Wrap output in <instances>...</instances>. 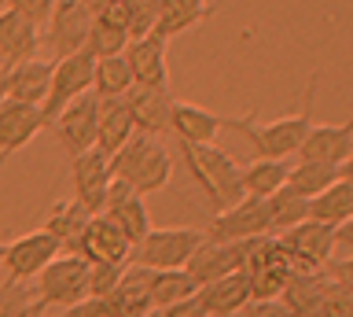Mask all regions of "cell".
<instances>
[{
    "mask_svg": "<svg viewBox=\"0 0 353 317\" xmlns=\"http://www.w3.org/2000/svg\"><path fill=\"white\" fill-rule=\"evenodd\" d=\"M316 85H320V74L313 70L309 74V85H305L302 111H294L287 118H276V122H265V126H258L254 122V111H247L243 118H225V129H236V133L247 137L258 159H291V155H298L302 140L309 137V129H313Z\"/></svg>",
    "mask_w": 353,
    "mask_h": 317,
    "instance_id": "1",
    "label": "cell"
},
{
    "mask_svg": "<svg viewBox=\"0 0 353 317\" xmlns=\"http://www.w3.org/2000/svg\"><path fill=\"white\" fill-rule=\"evenodd\" d=\"M181 155H184V166L192 173V181L206 192L214 214L228 211V206H236L243 200L239 166L225 148H217V144H181Z\"/></svg>",
    "mask_w": 353,
    "mask_h": 317,
    "instance_id": "2",
    "label": "cell"
},
{
    "mask_svg": "<svg viewBox=\"0 0 353 317\" xmlns=\"http://www.w3.org/2000/svg\"><path fill=\"white\" fill-rule=\"evenodd\" d=\"M110 177L125 181L137 195H151L170 189L173 177V159L154 137L132 133V140L118 155H110Z\"/></svg>",
    "mask_w": 353,
    "mask_h": 317,
    "instance_id": "3",
    "label": "cell"
},
{
    "mask_svg": "<svg viewBox=\"0 0 353 317\" xmlns=\"http://www.w3.org/2000/svg\"><path fill=\"white\" fill-rule=\"evenodd\" d=\"M203 240H206L203 229H188V225L151 229V233L132 247L129 266H140V269H184L188 258L199 251Z\"/></svg>",
    "mask_w": 353,
    "mask_h": 317,
    "instance_id": "4",
    "label": "cell"
},
{
    "mask_svg": "<svg viewBox=\"0 0 353 317\" xmlns=\"http://www.w3.org/2000/svg\"><path fill=\"white\" fill-rule=\"evenodd\" d=\"M243 273H247V284H250V302H276L280 291L287 288V280L294 277V266L287 258V251L280 247V240L254 236Z\"/></svg>",
    "mask_w": 353,
    "mask_h": 317,
    "instance_id": "5",
    "label": "cell"
},
{
    "mask_svg": "<svg viewBox=\"0 0 353 317\" xmlns=\"http://www.w3.org/2000/svg\"><path fill=\"white\" fill-rule=\"evenodd\" d=\"M37 306H59L70 310L74 302L88 299V262L81 255H59L52 266H44V273H37Z\"/></svg>",
    "mask_w": 353,
    "mask_h": 317,
    "instance_id": "6",
    "label": "cell"
},
{
    "mask_svg": "<svg viewBox=\"0 0 353 317\" xmlns=\"http://www.w3.org/2000/svg\"><path fill=\"white\" fill-rule=\"evenodd\" d=\"M92 74H96V59L88 52H74L66 59H52V81H48V96L41 104L44 126H52L66 104H74L77 96H85L92 89Z\"/></svg>",
    "mask_w": 353,
    "mask_h": 317,
    "instance_id": "7",
    "label": "cell"
},
{
    "mask_svg": "<svg viewBox=\"0 0 353 317\" xmlns=\"http://www.w3.org/2000/svg\"><path fill=\"white\" fill-rule=\"evenodd\" d=\"M210 244H236V240H254V236H269L272 233V218H269V200H254L243 195L236 206L221 211L210 218V225L203 229Z\"/></svg>",
    "mask_w": 353,
    "mask_h": 317,
    "instance_id": "8",
    "label": "cell"
},
{
    "mask_svg": "<svg viewBox=\"0 0 353 317\" xmlns=\"http://www.w3.org/2000/svg\"><path fill=\"white\" fill-rule=\"evenodd\" d=\"M276 240H280V247L287 251L294 273H316L331 262V255H335V229L320 225L313 218L298 222L294 229H287V233H280Z\"/></svg>",
    "mask_w": 353,
    "mask_h": 317,
    "instance_id": "9",
    "label": "cell"
},
{
    "mask_svg": "<svg viewBox=\"0 0 353 317\" xmlns=\"http://www.w3.org/2000/svg\"><path fill=\"white\" fill-rule=\"evenodd\" d=\"M88 30H92V15L85 12L77 0H55L52 19L44 23V45L52 48L55 59H66L74 52H85Z\"/></svg>",
    "mask_w": 353,
    "mask_h": 317,
    "instance_id": "10",
    "label": "cell"
},
{
    "mask_svg": "<svg viewBox=\"0 0 353 317\" xmlns=\"http://www.w3.org/2000/svg\"><path fill=\"white\" fill-rule=\"evenodd\" d=\"M59 244L44 233V229H37V233H26L19 240H11V244L4 247V262L0 266L8 269V280L15 284H26L33 280L37 273H44V266H52L55 258H59Z\"/></svg>",
    "mask_w": 353,
    "mask_h": 317,
    "instance_id": "11",
    "label": "cell"
},
{
    "mask_svg": "<svg viewBox=\"0 0 353 317\" xmlns=\"http://www.w3.org/2000/svg\"><path fill=\"white\" fill-rule=\"evenodd\" d=\"M96 122H99V100L96 96H77L74 104H66L59 118L52 122L55 140L66 148V155H85V151L96 148Z\"/></svg>",
    "mask_w": 353,
    "mask_h": 317,
    "instance_id": "12",
    "label": "cell"
},
{
    "mask_svg": "<svg viewBox=\"0 0 353 317\" xmlns=\"http://www.w3.org/2000/svg\"><path fill=\"white\" fill-rule=\"evenodd\" d=\"M250 244H254V240H236V244H210V240H203L199 251L188 258L184 273L195 280V288H203V284H210V280L228 277V273H243L247 255H250Z\"/></svg>",
    "mask_w": 353,
    "mask_h": 317,
    "instance_id": "13",
    "label": "cell"
},
{
    "mask_svg": "<svg viewBox=\"0 0 353 317\" xmlns=\"http://www.w3.org/2000/svg\"><path fill=\"white\" fill-rule=\"evenodd\" d=\"M74 255H81L88 266H129L132 244L121 236V229L110 222V218L96 214L92 222L85 225V233H81V240H77Z\"/></svg>",
    "mask_w": 353,
    "mask_h": 317,
    "instance_id": "14",
    "label": "cell"
},
{
    "mask_svg": "<svg viewBox=\"0 0 353 317\" xmlns=\"http://www.w3.org/2000/svg\"><path fill=\"white\" fill-rule=\"evenodd\" d=\"M70 177H74V200L85 206L88 214H103L107 189H110V159L103 151H85V155L70 159Z\"/></svg>",
    "mask_w": 353,
    "mask_h": 317,
    "instance_id": "15",
    "label": "cell"
},
{
    "mask_svg": "<svg viewBox=\"0 0 353 317\" xmlns=\"http://www.w3.org/2000/svg\"><path fill=\"white\" fill-rule=\"evenodd\" d=\"M48 81H52V63L26 59L11 70H0V100L41 107L44 96H48Z\"/></svg>",
    "mask_w": 353,
    "mask_h": 317,
    "instance_id": "16",
    "label": "cell"
},
{
    "mask_svg": "<svg viewBox=\"0 0 353 317\" xmlns=\"http://www.w3.org/2000/svg\"><path fill=\"white\" fill-rule=\"evenodd\" d=\"M44 129V115L41 107H30V104H11V100H0V166L22 151Z\"/></svg>",
    "mask_w": 353,
    "mask_h": 317,
    "instance_id": "17",
    "label": "cell"
},
{
    "mask_svg": "<svg viewBox=\"0 0 353 317\" xmlns=\"http://www.w3.org/2000/svg\"><path fill=\"white\" fill-rule=\"evenodd\" d=\"M165 45L170 41L162 37H137L125 45V63L132 70V81L143 85V89H170V67H165Z\"/></svg>",
    "mask_w": 353,
    "mask_h": 317,
    "instance_id": "18",
    "label": "cell"
},
{
    "mask_svg": "<svg viewBox=\"0 0 353 317\" xmlns=\"http://www.w3.org/2000/svg\"><path fill=\"white\" fill-rule=\"evenodd\" d=\"M132 129L143 137H162L170 133V111H173V96L170 89H143V85H132L125 96Z\"/></svg>",
    "mask_w": 353,
    "mask_h": 317,
    "instance_id": "19",
    "label": "cell"
},
{
    "mask_svg": "<svg viewBox=\"0 0 353 317\" xmlns=\"http://www.w3.org/2000/svg\"><path fill=\"white\" fill-rule=\"evenodd\" d=\"M353 155V115L342 126H313L309 137L298 148V159L302 162H331V166H342Z\"/></svg>",
    "mask_w": 353,
    "mask_h": 317,
    "instance_id": "20",
    "label": "cell"
},
{
    "mask_svg": "<svg viewBox=\"0 0 353 317\" xmlns=\"http://www.w3.org/2000/svg\"><path fill=\"white\" fill-rule=\"evenodd\" d=\"M37 45H41V30L26 23L22 15L0 8V70H11L26 59H37Z\"/></svg>",
    "mask_w": 353,
    "mask_h": 317,
    "instance_id": "21",
    "label": "cell"
},
{
    "mask_svg": "<svg viewBox=\"0 0 353 317\" xmlns=\"http://www.w3.org/2000/svg\"><path fill=\"white\" fill-rule=\"evenodd\" d=\"M110 306L114 317H148L151 306V269L140 266H125L121 269V280L114 284V291L103 299Z\"/></svg>",
    "mask_w": 353,
    "mask_h": 317,
    "instance_id": "22",
    "label": "cell"
},
{
    "mask_svg": "<svg viewBox=\"0 0 353 317\" xmlns=\"http://www.w3.org/2000/svg\"><path fill=\"white\" fill-rule=\"evenodd\" d=\"M199 306L206 310V317H232L239 310L250 306V284H247V273H228L221 280H210L195 291Z\"/></svg>",
    "mask_w": 353,
    "mask_h": 317,
    "instance_id": "23",
    "label": "cell"
},
{
    "mask_svg": "<svg viewBox=\"0 0 353 317\" xmlns=\"http://www.w3.org/2000/svg\"><path fill=\"white\" fill-rule=\"evenodd\" d=\"M225 129V118L210 115L206 107L199 104H176L170 111V133L181 140V144H214L217 133Z\"/></svg>",
    "mask_w": 353,
    "mask_h": 317,
    "instance_id": "24",
    "label": "cell"
},
{
    "mask_svg": "<svg viewBox=\"0 0 353 317\" xmlns=\"http://www.w3.org/2000/svg\"><path fill=\"white\" fill-rule=\"evenodd\" d=\"M327 284L331 280H327L324 269H316V273H294L276 302H280L291 317H316L320 302H324V295H327Z\"/></svg>",
    "mask_w": 353,
    "mask_h": 317,
    "instance_id": "25",
    "label": "cell"
},
{
    "mask_svg": "<svg viewBox=\"0 0 353 317\" xmlns=\"http://www.w3.org/2000/svg\"><path fill=\"white\" fill-rule=\"evenodd\" d=\"M132 118H129V107L125 100H99V122H96V151L103 155H118L121 148L132 140Z\"/></svg>",
    "mask_w": 353,
    "mask_h": 317,
    "instance_id": "26",
    "label": "cell"
},
{
    "mask_svg": "<svg viewBox=\"0 0 353 317\" xmlns=\"http://www.w3.org/2000/svg\"><path fill=\"white\" fill-rule=\"evenodd\" d=\"M88 222H92V214H88L77 200H59V203H52L48 222H44V233H48L55 244L66 251V255H74L77 240H81Z\"/></svg>",
    "mask_w": 353,
    "mask_h": 317,
    "instance_id": "27",
    "label": "cell"
},
{
    "mask_svg": "<svg viewBox=\"0 0 353 317\" xmlns=\"http://www.w3.org/2000/svg\"><path fill=\"white\" fill-rule=\"evenodd\" d=\"M210 15V0H159V23H154V37L170 41L184 30L199 26Z\"/></svg>",
    "mask_w": 353,
    "mask_h": 317,
    "instance_id": "28",
    "label": "cell"
},
{
    "mask_svg": "<svg viewBox=\"0 0 353 317\" xmlns=\"http://www.w3.org/2000/svg\"><path fill=\"white\" fill-rule=\"evenodd\" d=\"M309 218L320 225H327V229H339L342 222H350L353 218V184L342 181V177L335 184H327L320 195L309 200Z\"/></svg>",
    "mask_w": 353,
    "mask_h": 317,
    "instance_id": "29",
    "label": "cell"
},
{
    "mask_svg": "<svg viewBox=\"0 0 353 317\" xmlns=\"http://www.w3.org/2000/svg\"><path fill=\"white\" fill-rule=\"evenodd\" d=\"M287 159H254L239 170L243 177V195H254V200H269L272 192H280L287 184Z\"/></svg>",
    "mask_w": 353,
    "mask_h": 317,
    "instance_id": "30",
    "label": "cell"
},
{
    "mask_svg": "<svg viewBox=\"0 0 353 317\" xmlns=\"http://www.w3.org/2000/svg\"><path fill=\"white\" fill-rule=\"evenodd\" d=\"M132 70L125 56H110V59H96V74H92V96L96 100H125L132 89Z\"/></svg>",
    "mask_w": 353,
    "mask_h": 317,
    "instance_id": "31",
    "label": "cell"
},
{
    "mask_svg": "<svg viewBox=\"0 0 353 317\" xmlns=\"http://www.w3.org/2000/svg\"><path fill=\"white\" fill-rule=\"evenodd\" d=\"M195 280L184 269H151V306L154 310H170V306L195 299Z\"/></svg>",
    "mask_w": 353,
    "mask_h": 317,
    "instance_id": "32",
    "label": "cell"
},
{
    "mask_svg": "<svg viewBox=\"0 0 353 317\" xmlns=\"http://www.w3.org/2000/svg\"><path fill=\"white\" fill-rule=\"evenodd\" d=\"M339 181V166H331V162H302L298 159L291 173H287V189L305 195V200H313V195H320L327 189V184Z\"/></svg>",
    "mask_w": 353,
    "mask_h": 317,
    "instance_id": "33",
    "label": "cell"
},
{
    "mask_svg": "<svg viewBox=\"0 0 353 317\" xmlns=\"http://www.w3.org/2000/svg\"><path fill=\"white\" fill-rule=\"evenodd\" d=\"M103 218H110V222L121 229V236H125L132 247H137L140 240L151 233V214H148V203H143V195H132V200L110 206V211H103Z\"/></svg>",
    "mask_w": 353,
    "mask_h": 317,
    "instance_id": "34",
    "label": "cell"
},
{
    "mask_svg": "<svg viewBox=\"0 0 353 317\" xmlns=\"http://www.w3.org/2000/svg\"><path fill=\"white\" fill-rule=\"evenodd\" d=\"M269 218H272V229L287 233V229H294L298 222H305V218H309V200H305V195H298V192H291L283 184L280 192L269 195Z\"/></svg>",
    "mask_w": 353,
    "mask_h": 317,
    "instance_id": "35",
    "label": "cell"
},
{
    "mask_svg": "<svg viewBox=\"0 0 353 317\" xmlns=\"http://www.w3.org/2000/svg\"><path fill=\"white\" fill-rule=\"evenodd\" d=\"M129 45V34L118 26H110L107 19H92V30H88V41H85V52L92 59H110V56H121Z\"/></svg>",
    "mask_w": 353,
    "mask_h": 317,
    "instance_id": "36",
    "label": "cell"
},
{
    "mask_svg": "<svg viewBox=\"0 0 353 317\" xmlns=\"http://www.w3.org/2000/svg\"><path fill=\"white\" fill-rule=\"evenodd\" d=\"M0 317H44V310L37 306L26 284L4 280L0 284Z\"/></svg>",
    "mask_w": 353,
    "mask_h": 317,
    "instance_id": "37",
    "label": "cell"
},
{
    "mask_svg": "<svg viewBox=\"0 0 353 317\" xmlns=\"http://www.w3.org/2000/svg\"><path fill=\"white\" fill-rule=\"evenodd\" d=\"M0 4H4L8 12L22 15L26 23H33L37 30H44V23L52 19V8H55V0H0Z\"/></svg>",
    "mask_w": 353,
    "mask_h": 317,
    "instance_id": "38",
    "label": "cell"
},
{
    "mask_svg": "<svg viewBox=\"0 0 353 317\" xmlns=\"http://www.w3.org/2000/svg\"><path fill=\"white\" fill-rule=\"evenodd\" d=\"M125 266H88V299H107Z\"/></svg>",
    "mask_w": 353,
    "mask_h": 317,
    "instance_id": "39",
    "label": "cell"
},
{
    "mask_svg": "<svg viewBox=\"0 0 353 317\" xmlns=\"http://www.w3.org/2000/svg\"><path fill=\"white\" fill-rule=\"evenodd\" d=\"M316 317H353V295L339 284H327V295L320 302Z\"/></svg>",
    "mask_w": 353,
    "mask_h": 317,
    "instance_id": "40",
    "label": "cell"
},
{
    "mask_svg": "<svg viewBox=\"0 0 353 317\" xmlns=\"http://www.w3.org/2000/svg\"><path fill=\"white\" fill-rule=\"evenodd\" d=\"M324 273H327L331 284H339V288H346V291L353 295V255H346V258H331L327 266H324Z\"/></svg>",
    "mask_w": 353,
    "mask_h": 317,
    "instance_id": "41",
    "label": "cell"
},
{
    "mask_svg": "<svg viewBox=\"0 0 353 317\" xmlns=\"http://www.w3.org/2000/svg\"><path fill=\"white\" fill-rule=\"evenodd\" d=\"M59 317H114V314H110V306L103 299H81V302H74L70 310H63Z\"/></svg>",
    "mask_w": 353,
    "mask_h": 317,
    "instance_id": "42",
    "label": "cell"
},
{
    "mask_svg": "<svg viewBox=\"0 0 353 317\" xmlns=\"http://www.w3.org/2000/svg\"><path fill=\"white\" fill-rule=\"evenodd\" d=\"M162 317H206V310L199 306V299H184V302L170 306V310H162Z\"/></svg>",
    "mask_w": 353,
    "mask_h": 317,
    "instance_id": "43",
    "label": "cell"
},
{
    "mask_svg": "<svg viewBox=\"0 0 353 317\" xmlns=\"http://www.w3.org/2000/svg\"><path fill=\"white\" fill-rule=\"evenodd\" d=\"M247 317H291V314H287L280 302H250Z\"/></svg>",
    "mask_w": 353,
    "mask_h": 317,
    "instance_id": "44",
    "label": "cell"
},
{
    "mask_svg": "<svg viewBox=\"0 0 353 317\" xmlns=\"http://www.w3.org/2000/svg\"><path fill=\"white\" fill-rule=\"evenodd\" d=\"M339 244L353 255V218H350V222H342V225L335 229V247H339Z\"/></svg>",
    "mask_w": 353,
    "mask_h": 317,
    "instance_id": "45",
    "label": "cell"
},
{
    "mask_svg": "<svg viewBox=\"0 0 353 317\" xmlns=\"http://www.w3.org/2000/svg\"><path fill=\"white\" fill-rule=\"evenodd\" d=\"M339 177L353 184V155H350V159H346V162H342V166H339Z\"/></svg>",
    "mask_w": 353,
    "mask_h": 317,
    "instance_id": "46",
    "label": "cell"
},
{
    "mask_svg": "<svg viewBox=\"0 0 353 317\" xmlns=\"http://www.w3.org/2000/svg\"><path fill=\"white\" fill-rule=\"evenodd\" d=\"M148 317H162V310H151V314H148Z\"/></svg>",
    "mask_w": 353,
    "mask_h": 317,
    "instance_id": "47",
    "label": "cell"
},
{
    "mask_svg": "<svg viewBox=\"0 0 353 317\" xmlns=\"http://www.w3.org/2000/svg\"><path fill=\"white\" fill-rule=\"evenodd\" d=\"M0 262H4V244H0Z\"/></svg>",
    "mask_w": 353,
    "mask_h": 317,
    "instance_id": "48",
    "label": "cell"
}]
</instances>
